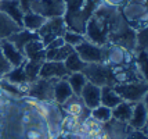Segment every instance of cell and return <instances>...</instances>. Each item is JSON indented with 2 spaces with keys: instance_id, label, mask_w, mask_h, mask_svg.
<instances>
[{
  "instance_id": "7402d4cb",
  "label": "cell",
  "mask_w": 148,
  "mask_h": 139,
  "mask_svg": "<svg viewBox=\"0 0 148 139\" xmlns=\"http://www.w3.org/2000/svg\"><path fill=\"white\" fill-rule=\"evenodd\" d=\"M19 29H21V27L18 24H15L6 14L0 13V40L10 38L13 33L18 32Z\"/></svg>"
},
{
  "instance_id": "5bb4252c",
  "label": "cell",
  "mask_w": 148,
  "mask_h": 139,
  "mask_svg": "<svg viewBox=\"0 0 148 139\" xmlns=\"http://www.w3.org/2000/svg\"><path fill=\"white\" fill-rule=\"evenodd\" d=\"M79 98L82 99L86 109L91 110V109L97 107L98 104H101V88L94 85V84H91V82H87L83 86Z\"/></svg>"
},
{
  "instance_id": "d6986e66",
  "label": "cell",
  "mask_w": 148,
  "mask_h": 139,
  "mask_svg": "<svg viewBox=\"0 0 148 139\" xmlns=\"http://www.w3.org/2000/svg\"><path fill=\"white\" fill-rule=\"evenodd\" d=\"M39 39V35L36 32H31V31H26L24 28H21L18 32L13 33L10 38H7V40H10L14 46L17 47L18 50L22 52V49L25 47V45H28L31 40H36Z\"/></svg>"
},
{
  "instance_id": "44dd1931",
  "label": "cell",
  "mask_w": 148,
  "mask_h": 139,
  "mask_svg": "<svg viewBox=\"0 0 148 139\" xmlns=\"http://www.w3.org/2000/svg\"><path fill=\"white\" fill-rule=\"evenodd\" d=\"M3 78L6 81H8V82L14 84V85H18V86H21V88H24L26 92V86L29 84V81L26 78L25 71H24V64L19 67H15V68H11Z\"/></svg>"
},
{
  "instance_id": "ac0fdd59",
  "label": "cell",
  "mask_w": 148,
  "mask_h": 139,
  "mask_svg": "<svg viewBox=\"0 0 148 139\" xmlns=\"http://www.w3.org/2000/svg\"><path fill=\"white\" fill-rule=\"evenodd\" d=\"M0 13L10 17L15 24H18L19 27L22 25V17H24L25 13L22 11L18 0H0Z\"/></svg>"
},
{
  "instance_id": "30bf717a",
  "label": "cell",
  "mask_w": 148,
  "mask_h": 139,
  "mask_svg": "<svg viewBox=\"0 0 148 139\" xmlns=\"http://www.w3.org/2000/svg\"><path fill=\"white\" fill-rule=\"evenodd\" d=\"M53 84L54 80H38L29 82L26 86V96L39 102H53Z\"/></svg>"
},
{
  "instance_id": "603a6c76",
  "label": "cell",
  "mask_w": 148,
  "mask_h": 139,
  "mask_svg": "<svg viewBox=\"0 0 148 139\" xmlns=\"http://www.w3.org/2000/svg\"><path fill=\"white\" fill-rule=\"evenodd\" d=\"M122 102V99L119 98V95L114 91L112 86H103L101 88V104L108 109H114Z\"/></svg>"
},
{
  "instance_id": "277c9868",
  "label": "cell",
  "mask_w": 148,
  "mask_h": 139,
  "mask_svg": "<svg viewBox=\"0 0 148 139\" xmlns=\"http://www.w3.org/2000/svg\"><path fill=\"white\" fill-rule=\"evenodd\" d=\"M104 63L111 68L115 67H126L134 64V52L127 50L126 47L116 45V43H108L104 46Z\"/></svg>"
},
{
  "instance_id": "4316f807",
  "label": "cell",
  "mask_w": 148,
  "mask_h": 139,
  "mask_svg": "<svg viewBox=\"0 0 148 139\" xmlns=\"http://www.w3.org/2000/svg\"><path fill=\"white\" fill-rule=\"evenodd\" d=\"M66 81H68V84H69V86H71L72 92H73L75 96H79L80 92H82V89H83V86L87 84V80H86V77L83 75V73L69 74L66 77Z\"/></svg>"
},
{
  "instance_id": "9a60e30c",
  "label": "cell",
  "mask_w": 148,
  "mask_h": 139,
  "mask_svg": "<svg viewBox=\"0 0 148 139\" xmlns=\"http://www.w3.org/2000/svg\"><path fill=\"white\" fill-rule=\"evenodd\" d=\"M0 49H1V53L4 56V59L11 66V68L19 67L25 63V57H24L22 52L18 50L10 40H7V39L0 40Z\"/></svg>"
},
{
  "instance_id": "ffe728a7",
  "label": "cell",
  "mask_w": 148,
  "mask_h": 139,
  "mask_svg": "<svg viewBox=\"0 0 148 139\" xmlns=\"http://www.w3.org/2000/svg\"><path fill=\"white\" fill-rule=\"evenodd\" d=\"M46 20L47 18L39 15V14L28 11L22 17V25L21 27L24 28V29H26V31H31V32H38L39 29L42 28V25L46 22Z\"/></svg>"
},
{
  "instance_id": "3957f363",
  "label": "cell",
  "mask_w": 148,
  "mask_h": 139,
  "mask_svg": "<svg viewBox=\"0 0 148 139\" xmlns=\"http://www.w3.org/2000/svg\"><path fill=\"white\" fill-rule=\"evenodd\" d=\"M121 15L134 31L147 28V0H127L121 8Z\"/></svg>"
},
{
  "instance_id": "1f68e13d",
  "label": "cell",
  "mask_w": 148,
  "mask_h": 139,
  "mask_svg": "<svg viewBox=\"0 0 148 139\" xmlns=\"http://www.w3.org/2000/svg\"><path fill=\"white\" fill-rule=\"evenodd\" d=\"M62 39H64L65 45H68V46L71 47H75L77 46L79 43H82L86 38H84L83 33H79V32H75V31H69V29H66L62 35Z\"/></svg>"
},
{
  "instance_id": "5b68a950",
  "label": "cell",
  "mask_w": 148,
  "mask_h": 139,
  "mask_svg": "<svg viewBox=\"0 0 148 139\" xmlns=\"http://www.w3.org/2000/svg\"><path fill=\"white\" fill-rule=\"evenodd\" d=\"M83 75L86 77L87 82L100 86H114V73L110 66L105 63H94V64H86L83 68Z\"/></svg>"
},
{
  "instance_id": "4dcf8cb0",
  "label": "cell",
  "mask_w": 148,
  "mask_h": 139,
  "mask_svg": "<svg viewBox=\"0 0 148 139\" xmlns=\"http://www.w3.org/2000/svg\"><path fill=\"white\" fill-rule=\"evenodd\" d=\"M24 139H49L47 135V128L43 127H28L24 128V133H22Z\"/></svg>"
},
{
  "instance_id": "52a82bcc",
  "label": "cell",
  "mask_w": 148,
  "mask_h": 139,
  "mask_svg": "<svg viewBox=\"0 0 148 139\" xmlns=\"http://www.w3.org/2000/svg\"><path fill=\"white\" fill-rule=\"evenodd\" d=\"M28 11L39 14L45 18L62 17L65 13L64 0H33L28 7Z\"/></svg>"
},
{
  "instance_id": "d590c367",
  "label": "cell",
  "mask_w": 148,
  "mask_h": 139,
  "mask_svg": "<svg viewBox=\"0 0 148 139\" xmlns=\"http://www.w3.org/2000/svg\"><path fill=\"white\" fill-rule=\"evenodd\" d=\"M100 1L104 6L112 7V8H121L123 4H126L127 0H100Z\"/></svg>"
},
{
  "instance_id": "d6a6232c",
  "label": "cell",
  "mask_w": 148,
  "mask_h": 139,
  "mask_svg": "<svg viewBox=\"0 0 148 139\" xmlns=\"http://www.w3.org/2000/svg\"><path fill=\"white\" fill-rule=\"evenodd\" d=\"M134 50H147V28H141L136 31Z\"/></svg>"
},
{
  "instance_id": "9c48e42d",
  "label": "cell",
  "mask_w": 148,
  "mask_h": 139,
  "mask_svg": "<svg viewBox=\"0 0 148 139\" xmlns=\"http://www.w3.org/2000/svg\"><path fill=\"white\" fill-rule=\"evenodd\" d=\"M65 31H66V25H65L64 17H53V18H47L46 22L36 33L39 35V39L42 40L43 45L46 46L53 39H56L58 36H62Z\"/></svg>"
},
{
  "instance_id": "d4e9b609",
  "label": "cell",
  "mask_w": 148,
  "mask_h": 139,
  "mask_svg": "<svg viewBox=\"0 0 148 139\" xmlns=\"http://www.w3.org/2000/svg\"><path fill=\"white\" fill-rule=\"evenodd\" d=\"M132 110H133V104L122 100L118 106H115L111 110L112 111V118L116 120V121H121V122H129Z\"/></svg>"
},
{
  "instance_id": "ba28073f",
  "label": "cell",
  "mask_w": 148,
  "mask_h": 139,
  "mask_svg": "<svg viewBox=\"0 0 148 139\" xmlns=\"http://www.w3.org/2000/svg\"><path fill=\"white\" fill-rule=\"evenodd\" d=\"M73 50L84 64L104 63V46H98L90 40L84 39L82 43L73 47Z\"/></svg>"
},
{
  "instance_id": "f546056e",
  "label": "cell",
  "mask_w": 148,
  "mask_h": 139,
  "mask_svg": "<svg viewBox=\"0 0 148 139\" xmlns=\"http://www.w3.org/2000/svg\"><path fill=\"white\" fill-rule=\"evenodd\" d=\"M83 121H80L79 118H75V117H71V115H66L62 118L61 121V132H68V133H77L79 129H80V125H82Z\"/></svg>"
},
{
  "instance_id": "7a4b0ae2",
  "label": "cell",
  "mask_w": 148,
  "mask_h": 139,
  "mask_svg": "<svg viewBox=\"0 0 148 139\" xmlns=\"http://www.w3.org/2000/svg\"><path fill=\"white\" fill-rule=\"evenodd\" d=\"M64 1L65 13L62 17L66 29L84 35L87 21L98 8L101 1L100 0H64Z\"/></svg>"
},
{
  "instance_id": "e0dca14e",
  "label": "cell",
  "mask_w": 148,
  "mask_h": 139,
  "mask_svg": "<svg viewBox=\"0 0 148 139\" xmlns=\"http://www.w3.org/2000/svg\"><path fill=\"white\" fill-rule=\"evenodd\" d=\"M73 96L71 86L68 84L66 78L64 80H54L53 84V102L58 104V106H62L66 100Z\"/></svg>"
},
{
  "instance_id": "74e56055",
  "label": "cell",
  "mask_w": 148,
  "mask_h": 139,
  "mask_svg": "<svg viewBox=\"0 0 148 139\" xmlns=\"http://www.w3.org/2000/svg\"><path fill=\"white\" fill-rule=\"evenodd\" d=\"M19 4H21V8H22V11L24 13H28V7H29V4L32 3L33 0H18Z\"/></svg>"
},
{
  "instance_id": "4fadbf2b",
  "label": "cell",
  "mask_w": 148,
  "mask_h": 139,
  "mask_svg": "<svg viewBox=\"0 0 148 139\" xmlns=\"http://www.w3.org/2000/svg\"><path fill=\"white\" fill-rule=\"evenodd\" d=\"M61 109L65 111L66 115L79 118L80 121H84V120L90 115V110L86 109V106L83 104L82 99H80L79 96H75V95L66 100L64 104L61 106Z\"/></svg>"
},
{
  "instance_id": "f35d334b",
  "label": "cell",
  "mask_w": 148,
  "mask_h": 139,
  "mask_svg": "<svg viewBox=\"0 0 148 139\" xmlns=\"http://www.w3.org/2000/svg\"><path fill=\"white\" fill-rule=\"evenodd\" d=\"M3 98V92H1V89H0V99Z\"/></svg>"
},
{
  "instance_id": "83f0119b",
  "label": "cell",
  "mask_w": 148,
  "mask_h": 139,
  "mask_svg": "<svg viewBox=\"0 0 148 139\" xmlns=\"http://www.w3.org/2000/svg\"><path fill=\"white\" fill-rule=\"evenodd\" d=\"M64 66H65V68H66L68 74H72V73H82L83 68L86 67V64L79 59V56H77V54L75 53V50H73V52L64 60Z\"/></svg>"
},
{
  "instance_id": "2e32d148",
  "label": "cell",
  "mask_w": 148,
  "mask_h": 139,
  "mask_svg": "<svg viewBox=\"0 0 148 139\" xmlns=\"http://www.w3.org/2000/svg\"><path fill=\"white\" fill-rule=\"evenodd\" d=\"M129 129L130 127L127 125V122H121L114 118L103 124V132L107 139H125Z\"/></svg>"
},
{
  "instance_id": "e575fe53",
  "label": "cell",
  "mask_w": 148,
  "mask_h": 139,
  "mask_svg": "<svg viewBox=\"0 0 148 139\" xmlns=\"http://www.w3.org/2000/svg\"><path fill=\"white\" fill-rule=\"evenodd\" d=\"M10 70H11V66H10L8 61L4 59V56L1 53V49H0V78H3Z\"/></svg>"
},
{
  "instance_id": "836d02e7",
  "label": "cell",
  "mask_w": 148,
  "mask_h": 139,
  "mask_svg": "<svg viewBox=\"0 0 148 139\" xmlns=\"http://www.w3.org/2000/svg\"><path fill=\"white\" fill-rule=\"evenodd\" d=\"M147 131H143V129H132L130 128L126 138L125 139H147Z\"/></svg>"
},
{
  "instance_id": "8992f818",
  "label": "cell",
  "mask_w": 148,
  "mask_h": 139,
  "mask_svg": "<svg viewBox=\"0 0 148 139\" xmlns=\"http://www.w3.org/2000/svg\"><path fill=\"white\" fill-rule=\"evenodd\" d=\"M112 88L123 102H127V103H132V104L147 99L148 88L147 81L144 80L133 81V82H127V84H121V85H114Z\"/></svg>"
},
{
  "instance_id": "6da1fadb",
  "label": "cell",
  "mask_w": 148,
  "mask_h": 139,
  "mask_svg": "<svg viewBox=\"0 0 148 139\" xmlns=\"http://www.w3.org/2000/svg\"><path fill=\"white\" fill-rule=\"evenodd\" d=\"M118 15H119V8H112V7L100 4L86 24L84 38L98 46L108 45L111 28Z\"/></svg>"
},
{
  "instance_id": "f1b7e54d",
  "label": "cell",
  "mask_w": 148,
  "mask_h": 139,
  "mask_svg": "<svg viewBox=\"0 0 148 139\" xmlns=\"http://www.w3.org/2000/svg\"><path fill=\"white\" fill-rule=\"evenodd\" d=\"M89 117L98 121L100 124H105V122H108L112 118V111H111V109H108V107L103 106V104H98L97 107L90 110V115Z\"/></svg>"
},
{
  "instance_id": "cb8c5ba5",
  "label": "cell",
  "mask_w": 148,
  "mask_h": 139,
  "mask_svg": "<svg viewBox=\"0 0 148 139\" xmlns=\"http://www.w3.org/2000/svg\"><path fill=\"white\" fill-rule=\"evenodd\" d=\"M0 89H1L3 95H7V96H10L13 99H24L26 96L24 88H21L18 85H14L11 82L6 81L4 78H0Z\"/></svg>"
},
{
  "instance_id": "484cf974",
  "label": "cell",
  "mask_w": 148,
  "mask_h": 139,
  "mask_svg": "<svg viewBox=\"0 0 148 139\" xmlns=\"http://www.w3.org/2000/svg\"><path fill=\"white\" fill-rule=\"evenodd\" d=\"M73 52V47L68 46V45H62L61 47H56V49H49L46 50V60L47 61H61L64 63V60Z\"/></svg>"
},
{
  "instance_id": "8d00e7d4",
  "label": "cell",
  "mask_w": 148,
  "mask_h": 139,
  "mask_svg": "<svg viewBox=\"0 0 148 139\" xmlns=\"http://www.w3.org/2000/svg\"><path fill=\"white\" fill-rule=\"evenodd\" d=\"M62 45H65L64 39H62V36H58L56 39H53L51 42H49L47 45H46V50H49V49H56V47H61Z\"/></svg>"
},
{
  "instance_id": "8fae6325",
  "label": "cell",
  "mask_w": 148,
  "mask_h": 139,
  "mask_svg": "<svg viewBox=\"0 0 148 139\" xmlns=\"http://www.w3.org/2000/svg\"><path fill=\"white\" fill-rule=\"evenodd\" d=\"M69 74L61 61H47L42 64L39 70V78L43 80H64Z\"/></svg>"
},
{
  "instance_id": "7c38bea8",
  "label": "cell",
  "mask_w": 148,
  "mask_h": 139,
  "mask_svg": "<svg viewBox=\"0 0 148 139\" xmlns=\"http://www.w3.org/2000/svg\"><path fill=\"white\" fill-rule=\"evenodd\" d=\"M147 114H148L147 99L134 103L127 125H129L132 129H143V131H147Z\"/></svg>"
}]
</instances>
